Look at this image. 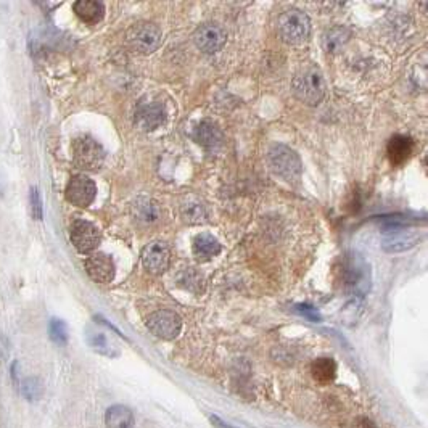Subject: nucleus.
I'll list each match as a JSON object with an SVG mask.
<instances>
[{"label":"nucleus","mask_w":428,"mask_h":428,"mask_svg":"<svg viewBox=\"0 0 428 428\" xmlns=\"http://www.w3.org/2000/svg\"><path fill=\"white\" fill-rule=\"evenodd\" d=\"M192 137L197 144L208 148V150H214V148L221 147L222 140H224L222 130L218 128V124H214L213 121H202L197 124L192 133Z\"/></svg>","instance_id":"2eb2a0df"},{"label":"nucleus","mask_w":428,"mask_h":428,"mask_svg":"<svg viewBox=\"0 0 428 428\" xmlns=\"http://www.w3.org/2000/svg\"><path fill=\"white\" fill-rule=\"evenodd\" d=\"M293 92L296 99L307 106H317L324 100L327 85L322 71L316 66H307L293 78Z\"/></svg>","instance_id":"f257e3e1"},{"label":"nucleus","mask_w":428,"mask_h":428,"mask_svg":"<svg viewBox=\"0 0 428 428\" xmlns=\"http://www.w3.org/2000/svg\"><path fill=\"white\" fill-rule=\"evenodd\" d=\"M66 200L78 208H87L92 204L97 195V185L92 179L87 176L78 174L73 176L71 181L66 185Z\"/></svg>","instance_id":"1a4fd4ad"},{"label":"nucleus","mask_w":428,"mask_h":428,"mask_svg":"<svg viewBox=\"0 0 428 428\" xmlns=\"http://www.w3.org/2000/svg\"><path fill=\"white\" fill-rule=\"evenodd\" d=\"M31 211H32V218L34 219H42V203H41V197H39V192L36 187L31 188Z\"/></svg>","instance_id":"cd10ccee"},{"label":"nucleus","mask_w":428,"mask_h":428,"mask_svg":"<svg viewBox=\"0 0 428 428\" xmlns=\"http://www.w3.org/2000/svg\"><path fill=\"white\" fill-rule=\"evenodd\" d=\"M105 425L106 428H135L133 410L123 404L108 408L105 412Z\"/></svg>","instance_id":"aec40b11"},{"label":"nucleus","mask_w":428,"mask_h":428,"mask_svg":"<svg viewBox=\"0 0 428 428\" xmlns=\"http://www.w3.org/2000/svg\"><path fill=\"white\" fill-rule=\"evenodd\" d=\"M74 164L82 171H99L105 161V150L92 137H78L73 142Z\"/></svg>","instance_id":"423d86ee"},{"label":"nucleus","mask_w":428,"mask_h":428,"mask_svg":"<svg viewBox=\"0 0 428 428\" xmlns=\"http://www.w3.org/2000/svg\"><path fill=\"white\" fill-rule=\"evenodd\" d=\"M178 282L181 287H184L185 290H190L193 293H202L203 292V277L202 274H198L193 267H185L184 271L181 272V276L178 279Z\"/></svg>","instance_id":"393cba45"},{"label":"nucleus","mask_w":428,"mask_h":428,"mask_svg":"<svg viewBox=\"0 0 428 428\" xmlns=\"http://www.w3.org/2000/svg\"><path fill=\"white\" fill-rule=\"evenodd\" d=\"M49 334H50V338H52L54 343L60 345V346L66 345L68 329H66V324L60 321V319H52V321H50Z\"/></svg>","instance_id":"a878e982"},{"label":"nucleus","mask_w":428,"mask_h":428,"mask_svg":"<svg viewBox=\"0 0 428 428\" xmlns=\"http://www.w3.org/2000/svg\"><path fill=\"white\" fill-rule=\"evenodd\" d=\"M192 251L193 256H195L200 262H204L213 259L214 256L221 253V243L218 242V238L211 236V233H200V236L193 238Z\"/></svg>","instance_id":"a211bd4d"},{"label":"nucleus","mask_w":428,"mask_h":428,"mask_svg":"<svg viewBox=\"0 0 428 428\" xmlns=\"http://www.w3.org/2000/svg\"><path fill=\"white\" fill-rule=\"evenodd\" d=\"M70 238L79 253L89 255L100 245L102 233L92 222L85 219H76L70 227Z\"/></svg>","instance_id":"6e6552de"},{"label":"nucleus","mask_w":428,"mask_h":428,"mask_svg":"<svg viewBox=\"0 0 428 428\" xmlns=\"http://www.w3.org/2000/svg\"><path fill=\"white\" fill-rule=\"evenodd\" d=\"M311 374L319 384H329L336 375V364L330 357H319L312 362Z\"/></svg>","instance_id":"5701e85b"},{"label":"nucleus","mask_w":428,"mask_h":428,"mask_svg":"<svg viewBox=\"0 0 428 428\" xmlns=\"http://www.w3.org/2000/svg\"><path fill=\"white\" fill-rule=\"evenodd\" d=\"M147 329L161 340L178 338L182 330V319L178 312L169 310H159L147 319Z\"/></svg>","instance_id":"0eeeda50"},{"label":"nucleus","mask_w":428,"mask_h":428,"mask_svg":"<svg viewBox=\"0 0 428 428\" xmlns=\"http://www.w3.org/2000/svg\"><path fill=\"white\" fill-rule=\"evenodd\" d=\"M277 31L285 44L301 45L307 41L311 32V21L305 11L290 8L279 16Z\"/></svg>","instance_id":"7ed1b4c3"},{"label":"nucleus","mask_w":428,"mask_h":428,"mask_svg":"<svg viewBox=\"0 0 428 428\" xmlns=\"http://www.w3.org/2000/svg\"><path fill=\"white\" fill-rule=\"evenodd\" d=\"M134 216L137 221L155 222L159 218V207L152 198H139L134 203Z\"/></svg>","instance_id":"b1692460"},{"label":"nucleus","mask_w":428,"mask_h":428,"mask_svg":"<svg viewBox=\"0 0 428 428\" xmlns=\"http://www.w3.org/2000/svg\"><path fill=\"white\" fill-rule=\"evenodd\" d=\"M126 41L137 54H153L163 41V32L153 23H137L126 32Z\"/></svg>","instance_id":"39448f33"},{"label":"nucleus","mask_w":428,"mask_h":428,"mask_svg":"<svg viewBox=\"0 0 428 428\" xmlns=\"http://www.w3.org/2000/svg\"><path fill=\"white\" fill-rule=\"evenodd\" d=\"M85 338H87L89 346L92 348L95 353H99V355H104L106 357H116L119 355V350L115 345V341L105 332L89 329L87 334H85Z\"/></svg>","instance_id":"6ab92c4d"},{"label":"nucleus","mask_w":428,"mask_h":428,"mask_svg":"<svg viewBox=\"0 0 428 428\" xmlns=\"http://www.w3.org/2000/svg\"><path fill=\"white\" fill-rule=\"evenodd\" d=\"M193 42L203 54H216L227 42V34L219 25L207 23L193 32Z\"/></svg>","instance_id":"9d476101"},{"label":"nucleus","mask_w":428,"mask_h":428,"mask_svg":"<svg viewBox=\"0 0 428 428\" xmlns=\"http://www.w3.org/2000/svg\"><path fill=\"white\" fill-rule=\"evenodd\" d=\"M21 393L23 396H25L27 401H37L39 396H41V381H39L37 379H26L25 381L21 384Z\"/></svg>","instance_id":"bb28decb"},{"label":"nucleus","mask_w":428,"mask_h":428,"mask_svg":"<svg viewBox=\"0 0 428 428\" xmlns=\"http://www.w3.org/2000/svg\"><path fill=\"white\" fill-rule=\"evenodd\" d=\"M351 31L345 26H335L332 30H329L324 36V49L325 52L335 54L343 47V45L350 41Z\"/></svg>","instance_id":"4be33fe9"},{"label":"nucleus","mask_w":428,"mask_h":428,"mask_svg":"<svg viewBox=\"0 0 428 428\" xmlns=\"http://www.w3.org/2000/svg\"><path fill=\"white\" fill-rule=\"evenodd\" d=\"M209 422L216 428H236V427H232L231 424H227V422H224L221 417H218V415H214V414L209 415Z\"/></svg>","instance_id":"c756f323"},{"label":"nucleus","mask_w":428,"mask_h":428,"mask_svg":"<svg viewBox=\"0 0 428 428\" xmlns=\"http://www.w3.org/2000/svg\"><path fill=\"white\" fill-rule=\"evenodd\" d=\"M73 10L85 25H97L105 16V5L100 0H78L74 2Z\"/></svg>","instance_id":"f3484780"},{"label":"nucleus","mask_w":428,"mask_h":428,"mask_svg":"<svg viewBox=\"0 0 428 428\" xmlns=\"http://www.w3.org/2000/svg\"><path fill=\"white\" fill-rule=\"evenodd\" d=\"M419 242L417 232L406 229L403 224L391 222L390 227H386V236L384 238V248L390 253L395 251H404L412 248Z\"/></svg>","instance_id":"ddd939ff"},{"label":"nucleus","mask_w":428,"mask_h":428,"mask_svg":"<svg viewBox=\"0 0 428 428\" xmlns=\"http://www.w3.org/2000/svg\"><path fill=\"white\" fill-rule=\"evenodd\" d=\"M296 312L301 314V316H305L306 319H310L311 322L321 321V314L317 312L316 307H312L310 305H298V306H296Z\"/></svg>","instance_id":"c85d7f7f"},{"label":"nucleus","mask_w":428,"mask_h":428,"mask_svg":"<svg viewBox=\"0 0 428 428\" xmlns=\"http://www.w3.org/2000/svg\"><path fill=\"white\" fill-rule=\"evenodd\" d=\"M142 262L148 272L159 276L169 267L171 250L164 242L148 243L142 251Z\"/></svg>","instance_id":"f8f14e48"},{"label":"nucleus","mask_w":428,"mask_h":428,"mask_svg":"<svg viewBox=\"0 0 428 428\" xmlns=\"http://www.w3.org/2000/svg\"><path fill=\"white\" fill-rule=\"evenodd\" d=\"M353 428H377V425L370 419L361 417V419H357V422Z\"/></svg>","instance_id":"7c9ffc66"},{"label":"nucleus","mask_w":428,"mask_h":428,"mask_svg":"<svg viewBox=\"0 0 428 428\" xmlns=\"http://www.w3.org/2000/svg\"><path fill=\"white\" fill-rule=\"evenodd\" d=\"M84 266L89 277L97 283H110L115 279V262L108 255L99 253L90 256V258L85 259Z\"/></svg>","instance_id":"4468645a"},{"label":"nucleus","mask_w":428,"mask_h":428,"mask_svg":"<svg viewBox=\"0 0 428 428\" xmlns=\"http://www.w3.org/2000/svg\"><path fill=\"white\" fill-rule=\"evenodd\" d=\"M340 281L346 292L351 295H364L370 285L367 262L357 255H346L340 264Z\"/></svg>","instance_id":"f03ea898"},{"label":"nucleus","mask_w":428,"mask_h":428,"mask_svg":"<svg viewBox=\"0 0 428 428\" xmlns=\"http://www.w3.org/2000/svg\"><path fill=\"white\" fill-rule=\"evenodd\" d=\"M181 216L187 224H203L208 218L207 207H204L202 200L190 195L181 204Z\"/></svg>","instance_id":"412c9836"},{"label":"nucleus","mask_w":428,"mask_h":428,"mask_svg":"<svg viewBox=\"0 0 428 428\" xmlns=\"http://www.w3.org/2000/svg\"><path fill=\"white\" fill-rule=\"evenodd\" d=\"M388 158H390L391 164L395 166H401L408 161L410 155L414 153V140L408 135H395L391 137L386 147Z\"/></svg>","instance_id":"dca6fc26"},{"label":"nucleus","mask_w":428,"mask_h":428,"mask_svg":"<svg viewBox=\"0 0 428 428\" xmlns=\"http://www.w3.org/2000/svg\"><path fill=\"white\" fill-rule=\"evenodd\" d=\"M164 121H166V110L159 102H145L135 108L134 123L145 133L158 129Z\"/></svg>","instance_id":"9b49d317"},{"label":"nucleus","mask_w":428,"mask_h":428,"mask_svg":"<svg viewBox=\"0 0 428 428\" xmlns=\"http://www.w3.org/2000/svg\"><path fill=\"white\" fill-rule=\"evenodd\" d=\"M267 161L274 173L281 176L285 181H295L301 176L303 171V164L298 153L287 145L276 144L271 147L269 153H267Z\"/></svg>","instance_id":"20e7f679"}]
</instances>
